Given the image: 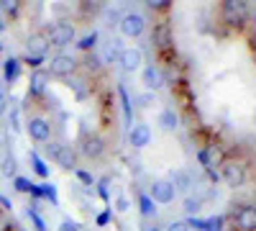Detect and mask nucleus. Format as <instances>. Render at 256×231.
<instances>
[{
    "instance_id": "nucleus-32",
    "label": "nucleus",
    "mask_w": 256,
    "mask_h": 231,
    "mask_svg": "<svg viewBox=\"0 0 256 231\" xmlns=\"http://www.w3.org/2000/svg\"><path fill=\"white\" fill-rule=\"evenodd\" d=\"M59 231H80V226H77L72 218H64V221L59 223Z\"/></svg>"
},
{
    "instance_id": "nucleus-5",
    "label": "nucleus",
    "mask_w": 256,
    "mask_h": 231,
    "mask_svg": "<svg viewBox=\"0 0 256 231\" xmlns=\"http://www.w3.org/2000/svg\"><path fill=\"white\" fill-rule=\"evenodd\" d=\"M177 195V190L172 187V182L169 180H154L152 182V190H148V198H152L154 203H172Z\"/></svg>"
},
{
    "instance_id": "nucleus-10",
    "label": "nucleus",
    "mask_w": 256,
    "mask_h": 231,
    "mask_svg": "<svg viewBox=\"0 0 256 231\" xmlns=\"http://www.w3.org/2000/svg\"><path fill=\"white\" fill-rule=\"evenodd\" d=\"M80 152L88 157V159H98V157H102V152H105V141H102L100 136H84L82 144H80Z\"/></svg>"
},
{
    "instance_id": "nucleus-27",
    "label": "nucleus",
    "mask_w": 256,
    "mask_h": 231,
    "mask_svg": "<svg viewBox=\"0 0 256 231\" xmlns=\"http://www.w3.org/2000/svg\"><path fill=\"white\" fill-rule=\"evenodd\" d=\"M38 195H44L52 203H56V187L54 185H38Z\"/></svg>"
},
{
    "instance_id": "nucleus-16",
    "label": "nucleus",
    "mask_w": 256,
    "mask_h": 231,
    "mask_svg": "<svg viewBox=\"0 0 256 231\" xmlns=\"http://www.w3.org/2000/svg\"><path fill=\"white\" fill-rule=\"evenodd\" d=\"M187 223H190V228L195 226V228H200V231H223V218H220V216H212V218H208V221L192 218V221H187Z\"/></svg>"
},
{
    "instance_id": "nucleus-37",
    "label": "nucleus",
    "mask_w": 256,
    "mask_h": 231,
    "mask_svg": "<svg viewBox=\"0 0 256 231\" xmlns=\"http://www.w3.org/2000/svg\"><path fill=\"white\" fill-rule=\"evenodd\" d=\"M74 172H77V177H80V180H82V182H88V185H90V187H92V177H90V175H88V172H82V170H74Z\"/></svg>"
},
{
    "instance_id": "nucleus-26",
    "label": "nucleus",
    "mask_w": 256,
    "mask_h": 231,
    "mask_svg": "<svg viewBox=\"0 0 256 231\" xmlns=\"http://www.w3.org/2000/svg\"><path fill=\"white\" fill-rule=\"evenodd\" d=\"M118 95H120V100H123V113H126V123L131 126V103H128V93H126V88H118Z\"/></svg>"
},
{
    "instance_id": "nucleus-35",
    "label": "nucleus",
    "mask_w": 256,
    "mask_h": 231,
    "mask_svg": "<svg viewBox=\"0 0 256 231\" xmlns=\"http://www.w3.org/2000/svg\"><path fill=\"white\" fill-rule=\"evenodd\" d=\"M8 113V95H0V116Z\"/></svg>"
},
{
    "instance_id": "nucleus-42",
    "label": "nucleus",
    "mask_w": 256,
    "mask_h": 231,
    "mask_svg": "<svg viewBox=\"0 0 256 231\" xmlns=\"http://www.w3.org/2000/svg\"><path fill=\"white\" fill-rule=\"evenodd\" d=\"M0 95H6V82L0 80Z\"/></svg>"
},
{
    "instance_id": "nucleus-14",
    "label": "nucleus",
    "mask_w": 256,
    "mask_h": 231,
    "mask_svg": "<svg viewBox=\"0 0 256 231\" xmlns=\"http://www.w3.org/2000/svg\"><path fill=\"white\" fill-rule=\"evenodd\" d=\"M141 80H144V88H146V90H159V88L164 85L162 70H159V67H154V65H148V67L144 70Z\"/></svg>"
},
{
    "instance_id": "nucleus-30",
    "label": "nucleus",
    "mask_w": 256,
    "mask_h": 231,
    "mask_svg": "<svg viewBox=\"0 0 256 231\" xmlns=\"http://www.w3.org/2000/svg\"><path fill=\"white\" fill-rule=\"evenodd\" d=\"M16 187H18L20 193H34V187H36V185H31L26 177H16Z\"/></svg>"
},
{
    "instance_id": "nucleus-1",
    "label": "nucleus",
    "mask_w": 256,
    "mask_h": 231,
    "mask_svg": "<svg viewBox=\"0 0 256 231\" xmlns=\"http://www.w3.org/2000/svg\"><path fill=\"white\" fill-rule=\"evenodd\" d=\"M74 36H77V31H74V26L72 24H64V21H59V24H54L52 29H49V34H46V39H49V44L52 47H70L72 41H74Z\"/></svg>"
},
{
    "instance_id": "nucleus-11",
    "label": "nucleus",
    "mask_w": 256,
    "mask_h": 231,
    "mask_svg": "<svg viewBox=\"0 0 256 231\" xmlns=\"http://www.w3.org/2000/svg\"><path fill=\"white\" fill-rule=\"evenodd\" d=\"M223 180L230 187H241L246 182V170L241 164H236V162H228V164H223Z\"/></svg>"
},
{
    "instance_id": "nucleus-6",
    "label": "nucleus",
    "mask_w": 256,
    "mask_h": 231,
    "mask_svg": "<svg viewBox=\"0 0 256 231\" xmlns=\"http://www.w3.org/2000/svg\"><path fill=\"white\" fill-rule=\"evenodd\" d=\"M118 62H120V67L126 72H136L141 65H144V52L138 47H128L118 54Z\"/></svg>"
},
{
    "instance_id": "nucleus-43",
    "label": "nucleus",
    "mask_w": 256,
    "mask_h": 231,
    "mask_svg": "<svg viewBox=\"0 0 256 231\" xmlns=\"http://www.w3.org/2000/svg\"><path fill=\"white\" fill-rule=\"evenodd\" d=\"M6 29V24H3V16H0V31H3Z\"/></svg>"
},
{
    "instance_id": "nucleus-4",
    "label": "nucleus",
    "mask_w": 256,
    "mask_h": 231,
    "mask_svg": "<svg viewBox=\"0 0 256 231\" xmlns=\"http://www.w3.org/2000/svg\"><path fill=\"white\" fill-rule=\"evenodd\" d=\"M26 131L34 141H49L52 139V123L46 118H41V116H34L26 123Z\"/></svg>"
},
{
    "instance_id": "nucleus-13",
    "label": "nucleus",
    "mask_w": 256,
    "mask_h": 231,
    "mask_svg": "<svg viewBox=\"0 0 256 231\" xmlns=\"http://www.w3.org/2000/svg\"><path fill=\"white\" fill-rule=\"evenodd\" d=\"M236 226L241 231H256V208L254 205H244L236 213Z\"/></svg>"
},
{
    "instance_id": "nucleus-18",
    "label": "nucleus",
    "mask_w": 256,
    "mask_h": 231,
    "mask_svg": "<svg viewBox=\"0 0 256 231\" xmlns=\"http://www.w3.org/2000/svg\"><path fill=\"white\" fill-rule=\"evenodd\" d=\"M154 44H156L159 49H166L169 44H172V36H169V26H166V24H159V26L154 29Z\"/></svg>"
},
{
    "instance_id": "nucleus-19",
    "label": "nucleus",
    "mask_w": 256,
    "mask_h": 231,
    "mask_svg": "<svg viewBox=\"0 0 256 231\" xmlns=\"http://www.w3.org/2000/svg\"><path fill=\"white\" fill-rule=\"evenodd\" d=\"M0 172H3L6 177H18V162H16V157L13 154H6L3 159H0Z\"/></svg>"
},
{
    "instance_id": "nucleus-8",
    "label": "nucleus",
    "mask_w": 256,
    "mask_h": 231,
    "mask_svg": "<svg viewBox=\"0 0 256 231\" xmlns=\"http://www.w3.org/2000/svg\"><path fill=\"white\" fill-rule=\"evenodd\" d=\"M128 141H131L134 149H144V146H148V141H152V129H148L146 123L131 126V131H128Z\"/></svg>"
},
{
    "instance_id": "nucleus-7",
    "label": "nucleus",
    "mask_w": 256,
    "mask_h": 231,
    "mask_svg": "<svg viewBox=\"0 0 256 231\" xmlns=\"http://www.w3.org/2000/svg\"><path fill=\"white\" fill-rule=\"evenodd\" d=\"M46 49H49V39L44 34H31L26 39V52H28L31 59H44Z\"/></svg>"
},
{
    "instance_id": "nucleus-3",
    "label": "nucleus",
    "mask_w": 256,
    "mask_h": 231,
    "mask_svg": "<svg viewBox=\"0 0 256 231\" xmlns=\"http://www.w3.org/2000/svg\"><path fill=\"white\" fill-rule=\"evenodd\" d=\"M74 70H77V62L70 54H56L49 62V72L56 77H70V75H74Z\"/></svg>"
},
{
    "instance_id": "nucleus-23",
    "label": "nucleus",
    "mask_w": 256,
    "mask_h": 231,
    "mask_svg": "<svg viewBox=\"0 0 256 231\" xmlns=\"http://www.w3.org/2000/svg\"><path fill=\"white\" fill-rule=\"evenodd\" d=\"M95 44H98V34L92 31V34H88V36H82V39H80V44H77V47H80L82 52H90V49H92Z\"/></svg>"
},
{
    "instance_id": "nucleus-22",
    "label": "nucleus",
    "mask_w": 256,
    "mask_h": 231,
    "mask_svg": "<svg viewBox=\"0 0 256 231\" xmlns=\"http://www.w3.org/2000/svg\"><path fill=\"white\" fill-rule=\"evenodd\" d=\"M138 205H141V213H144V216H156L154 200L148 198V193H141V195H138Z\"/></svg>"
},
{
    "instance_id": "nucleus-45",
    "label": "nucleus",
    "mask_w": 256,
    "mask_h": 231,
    "mask_svg": "<svg viewBox=\"0 0 256 231\" xmlns=\"http://www.w3.org/2000/svg\"><path fill=\"white\" fill-rule=\"evenodd\" d=\"M0 136H3V134H0Z\"/></svg>"
},
{
    "instance_id": "nucleus-39",
    "label": "nucleus",
    "mask_w": 256,
    "mask_h": 231,
    "mask_svg": "<svg viewBox=\"0 0 256 231\" xmlns=\"http://www.w3.org/2000/svg\"><path fill=\"white\" fill-rule=\"evenodd\" d=\"M118 211H128V200H126L123 195L118 198Z\"/></svg>"
},
{
    "instance_id": "nucleus-41",
    "label": "nucleus",
    "mask_w": 256,
    "mask_h": 231,
    "mask_svg": "<svg viewBox=\"0 0 256 231\" xmlns=\"http://www.w3.org/2000/svg\"><path fill=\"white\" fill-rule=\"evenodd\" d=\"M105 16H108V18L113 21V24H116V21H118V13H116V11H110V8H108V11H105ZM113 24H110V26H113Z\"/></svg>"
},
{
    "instance_id": "nucleus-17",
    "label": "nucleus",
    "mask_w": 256,
    "mask_h": 231,
    "mask_svg": "<svg viewBox=\"0 0 256 231\" xmlns=\"http://www.w3.org/2000/svg\"><path fill=\"white\" fill-rule=\"evenodd\" d=\"M159 126H162L164 131H174L177 126H180V118H177V113H174L172 108L162 111V116H159Z\"/></svg>"
},
{
    "instance_id": "nucleus-40",
    "label": "nucleus",
    "mask_w": 256,
    "mask_h": 231,
    "mask_svg": "<svg viewBox=\"0 0 256 231\" xmlns=\"http://www.w3.org/2000/svg\"><path fill=\"white\" fill-rule=\"evenodd\" d=\"M108 218H110V213H100V216H98V223L105 226V223H108Z\"/></svg>"
},
{
    "instance_id": "nucleus-33",
    "label": "nucleus",
    "mask_w": 256,
    "mask_h": 231,
    "mask_svg": "<svg viewBox=\"0 0 256 231\" xmlns=\"http://www.w3.org/2000/svg\"><path fill=\"white\" fill-rule=\"evenodd\" d=\"M108 185H110V180H108V177L100 180V198H105V200L110 198V193H108Z\"/></svg>"
},
{
    "instance_id": "nucleus-36",
    "label": "nucleus",
    "mask_w": 256,
    "mask_h": 231,
    "mask_svg": "<svg viewBox=\"0 0 256 231\" xmlns=\"http://www.w3.org/2000/svg\"><path fill=\"white\" fill-rule=\"evenodd\" d=\"M118 57V52H116V47H108V49H105V62H113Z\"/></svg>"
},
{
    "instance_id": "nucleus-31",
    "label": "nucleus",
    "mask_w": 256,
    "mask_h": 231,
    "mask_svg": "<svg viewBox=\"0 0 256 231\" xmlns=\"http://www.w3.org/2000/svg\"><path fill=\"white\" fill-rule=\"evenodd\" d=\"M166 231H192V228H190L187 221H172V223L166 226Z\"/></svg>"
},
{
    "instance_id": "nucleus-38",
    "label": "nucleus",
    "mask_w": 256,
    "mask_h": 231,
    "mask_svg": "<svg viewBox=\"0 0 256 231\" xmlns=\"http://www.w3.org/2000/svg\"><path fill=\"white\" fill-rule=\"evenodd\" d=\"M169 6V0H152L148 3V8H166Z\"/></svg>"
},
{
    "instance_id": "nucleus-2",
    "label": "nucleus",
    "mask_w": 256,
    "mask_h": 231,
    "mask_svg": "<svg viewBox=\"0 0 256 231\" xmlns=\"http://www.w3.org/2000/svg\"><path fill=\"white\" fill-rule=\"evenodd\" d=\"M118 29H120V34L128 36V39H138V36L144 34V29H146V18H144L141 13H126V16L118 21Z\"/></svg>"
},
{
    "instance_id": "nucleus-21",
    "label": "nucleus",
    "mask_w": 256,
    "mask_h": 231,
    "mask_svg": "<svg viewBox=\"0 0 256 231\" xmlns=\"http://www.w3.org/2000/svg\"><path fill=\"white\" fill-rule=\"evenodd\" d=\"M169 182H172L174 190H187V187L192 185V177L184 170H172V180H169Z\"/></svg>"
},
{
    "instance_id": "nucleus-25",
    "label": "nucleus",
    "mask_w": 256,
    "mask_h": 231,
    "mask_svg": "<svg viewBox=\"0 0 256 231\" xmlns=\"http://www.w3.org/2000/svg\"><path fill=\"white\" fill-rule=\"evenodd\" d=\"M200 208H202V200L200 198H184V211L187 213L195 216V213H200Z\"/></svg>"
},
{
    "instance_id": "nucleus-28",
    "label": "nucleus",
    "mask_w": 256,
    "mask_h": 231,
    "mask_svg": "<svg viewBox=\"0 0 256 231\" xmlns=\"http://www.w3.org/2000/svg\"><path fill=\"white\" fill-rule=\"evenodd\" d=\"M200 162H202V167H208V170H210V167H216V154H212V152H208V149H202L200 154Z\"/></svg>"
},
{
    "instance_id": "nucleus-12",
    "label": "nucleus",
    "mask_w": 256,
    "mask_h": 231,
    "mask_svg": "<svg viewBox=\"0 0 256 231\" xmlns=\"http://www.w3.org/2000/svg\"><path fill=\"white\" fill-rule=\"evenodd\" d=\"M49 88V72L46 70H34L28 77V95H44Z\"/></svg>"
},
{
    "instance_id": "nucleus-34",
    "label": "nucleus",
    "mask_w": 256,
    "mask_h": 231,
    "mask_svg": "<svg viewBox=\"0 0 256 231\" xmlns=\"http://www.w3.org/2000/svg\"><path fill=\"white\" fill-rule=\"evenodd\" d=\"M59 149H62V144H56V141H52V144H46V154H49L52 159L56 157V152H59Z\"/></svg>"
},
{
    "instance_id": "nucleus-24",
    "label": "nucleus",
    "mask_w": 256,
    "mask_h": 231,
    "mask_svg": "<svg viewBox=\"0 0 256 231\" xmlns=\"http://www.w3.org/2000/svg\"><path fill=\"white\" fill-rule=\"evenodd\" d=\"M31 162H34V170H36V175H41V177H46V175H49V167H46V162L41 159L38 154H31Z\"/></svg>"
},
{
    "instance_id": "nucleus-29",
    "label": "nucleus",
    "mask_w": 256,
    "mask_h": 231,
    "mask_svg": "<svg viewBox=\"0 0 256 231\" xmlns=\"http://www.w3.org/2000/svg\"><path fill=\"white\" fill-rule=\"evenodd\" d=\"M18 3H16V0H3V3H0V11H3V13H10V16H16L18 13Z\"/></svg>"
},
{
    "instance_id": "nucleus-9",
    "label": "nucleus",
    "mask_w": 256,
    "mask_h": 231,
    "mask_svg": "<svg viewBox=\"0 0 256 231\" xmlns=\"http://www.w3.org/2000/svg\"><path fill=\"white\" fill-rule=\"evenodd\" d=\"M223 16H226V21L228 24H233V26H241L244 21H246V16H248V8H246V3H226L223 6Z\"/></svg>"
},
{
    "instance_id": "nucleus-44",
    "label": "nucleus",
    "mask_w": 256,
    "mask_h": 231,
    "mask_svg": "<svg viewBox=\"0 0 256 231\" xmlns=\"http://www.w3.org/2000/svg\"><path fill=\"white\" fill-rule=\"evenodd\" d=\"M144 231H159V228H144Z\"/></svg>"
},
{
    "instance_id": "nucleus-15",
    "label": "nucleus",
    "mask_w": 256,
    "mask_h": 231,
    "mask_svg": "<svg viewBox=\"0 0 256 231\" xmlns=\"http://www.w3.org/2000/svg\"><path fill=\"white\" fill-rule=\"evenodd\" d=\"M54 162L62 167V170H77V152L72 149V146H62V149L56 152Z\"/></svg>"
},
{
    "instance_id": "nucleus-20",
    "label": "nucleus",
    "mask_w": 256,
    "mask_h": 231,
    "mask_svg": "<svg viewBox=\"0 0 256 231\" xmlns=\"http://www.w3.org/2000/svg\"><path fill=\"white\" fill-rule=\"evenodd\" d=\"M18 75H20V59H13L10 57L6 65H3V77H6V82H16Z\"/></svg>"
}]
</instances>
